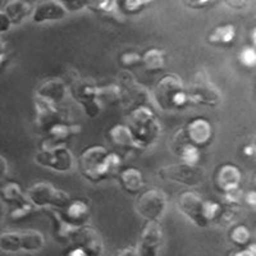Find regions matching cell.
Wrapping results in <instances>:
<instances>
[{
	"label": "cell",
	"mask_w": 256,
	"mask_h": 256,
	"mask_svg": "<svg viewBox=\"0 0 256 256\" xmlns=\"http://www.w3.org/2000/svg\"><path fill=\"white\" fill-rule=\"evenodd\" d=\"M120 159L104 146H90L80 156V170L91 182H99L120 168Z\"/></svg>",
	"instance_id": "1"
},
{
	"label": "cell",
	"mask_w": 256,
	"mask_h": 256,
	"mask_svg": "<svg viewBox=\"0 0 256 256\" xmlns=\"http://www.w3.org/2000/svg\"><path fill=\"white\" fill-rule=\"evenodd\" d=\"M177 208L180 214L198 227H206L212 220H216L220 212V204L205 201L196 192L186 191L177 196Z\"/></svg>",
	"instance_id": "2"
},
{
	"label": "cell",
	"mask_w": 256,
	"mask_h": 256,
	"mask_svg": "<svg viewBox=\"0 0 256 256\" xmlns=\"http://www.w3.org/2000/svg\"><path fill=\"white\" fill-rule=\"evenodd\" d=\"M127 127L140 148H146L154 144L162 132L154 112L145 105H140L132 110Z\"/></svg>",
	"instance_id": "3"
},
{
	"label": "cell",
	"mask_w": 256,
	"mask_h": 256,
	"mask_svg": "<svg viewBox=\"0 0 256 256\" xmlns=\"http://www.w3.org/2000/svg\"><path fill=\"white\" fill-rule=\"evenodd\" d=\"M154 100L164 110L180 109L188 102L186 88L178 74H166L154 88Z\"/></svg>",
	"instance_id": "4"
},
{
	"label": "cell",
	"mask_w": 256,
	"mask_h": 256,
	"mask_svg": "<svg viewBox=\"0 0 256 256\" xmlns=\"http://www.w3.org/2000/svg\"><path fill=\"white\" fill-rule=\"evenodd\" d=\"M45 237L36 230L24 232H4L0 234V250L4 252H36L44 248Z\"/></svg>",
	"instance_id": "5"
},
{
	"label": "cell",
	"mask_w": 256,
	"mask_h": 256,
	"mask_svg": "<svg viewBox=\"0 0 256 256\" xmlns=\"http://www.w3.org/2000/svg\"><path fill=\"white\" fill-rule=\"evenodd\" d=\"M159 177L162 180L184 184V186L198 187L204 184L206 173L196 164L178 163L162 166L159 169Z\"/></svg>",
	"instance_id": "6"
},
{
	"label": "cell",
	"mask_w": 256,
	"mask_h": 256,
	"mask_svg": "<svg viewBox=\"0 0 256 256\" xmlns=\"http://www.w3.org/2000/svg\"><path fill=\"white\" fill-rule=\"evenodd\" d=\"M27 200L35 208H60L66 206L70 201L67 192L56 188L48 182H38L27 191Z\"/></svg>",
	"instance_id": "7"
},
{
	"label": "cell",
	"mask_w": 256,
	"mask_h": 256,
	"mask_svg": "<svg viewBox=\"0 0 256 256\" xmlns=\"http://www.w3.org/2000/svg\"><path fill=\"white\" fill-rule=\"evenodd\" d=\"M35 162L41 166L52 168L58 172H67L73 166V154L63 145L42 142L41 150L36 154Z\"/></svg>",
	"instance_id": "8"
},
{
	"label": "cell",
	"mask_w": 256,
	"mask_h": 256,
	"mask_svg": "<svg viewBox=\"0 0 256 256\" xmlns=\"http://www.w3.org/2000/svg\"><path fill=\"white\" fill-rule=\"evenodd\" d=\"M188 102L206 106H216L222 100V94L216 84L204 73H198L186 88Z\"/></svg>",
	"instance_id": "9"
},
{
	"label": "cell",
	"mask_w": 256,
	"mask_h": 256,
	"mask_svg": "<svg viewBox=\"0 0 256 256\" xmlns=\"http://www.w3.org/2000/svg\"><path fill=\"white\" fill-rule=\"evenodd\" d=\"M168 205L166 195L160 188L148 190L137 198V212L148 222H159L163 218Z\"/></svg>",
	"instance_id": "10"
},
{
	"label": "cell",
	"mask_w": 256,
	"mask_h": 256,
	"mask_svg": "<svg viewBox=\"0 0 256 256\" xmlns=\"http://www.w3.org/2000/svg\"><path fill=\"white\" fill-rule=\"evenodd\" d=\"M163 241V230L159 222H148L137 246V256H158Z\"/></svg>",
	"instance_id": "11"
},
{
	"label": "cell",
	"mask_w": 256,
	"mask_h": 256,
	"mask_svg": "<svg viewBox=\"0 0 256 256\" xmlns=\"http://www.w3.org/2000/svg\"><path fill=\"white\" fill-rule=\"evenodd\" d=\"M177 134L184 141L200 148L201 146L206 145L212 138V124L204 118H195L187 123L186 127L182 128Z\"/></svg>",
	"instance_id": "12"
},
{
	"label": "cell",
	"mask_w": 256,
	"mask_h": 256,
	"mask_svg": "<svg viewBox=\"0 0 256 256\" xmlns=\"http://www.w3.org/2000/svg\"><path fill=\"white\" fill-rule=\"evenodd\" d=\"M73 96L84 108V112L88 116L94 118L102 110V102L99 99V88L88 84H74Z\"/></svg>",
	"instance_id": "13"
},
{
	"label": "cell",
	"mask_w": 256,
	"mask_h": 256,
	"mask_svg": "<svg viewBox=\"0 0 256 256\" xmlns=\"http://www.w3.org/2000/svg\"><path fill=\"white\" fill-rule=\"evenodd\" d=\"M72 238L76 242V246L81 248L88 256L102 255V248H104L102 238L100 233L94 227L82 226Z\"/></svg>",
	"instance_id": "14"
},
{
	"label": "cell",
	"mask_w": 256,
	"mask_h": 256,
	"mask_svg": "<svg viewBox=\"0 0 256 256\" xmlns=\"http://www.w3.org/2000/svg\"><path fill=\"white\" fill-rule=\"evenodd\" d=\"M66 16L67 8L59 0H38L32 10V18L35 22L62 20Z\"/></svg>",
	"instance_id": "15"
},
{
	"label": "cell",
	"mask_w": 256,
	"mask_h": 256,
	"mask_svg": "<svg viewBox=\"0 0 256 256\" xmlns=\"http://www.w3.org/2000/svg\"><path fill=\"white\" fill-rule=\"evenodd\" d=\"M56 210L63 220L77 228H81L90 216V209L88 204L81 200H70L66 206Z\"/></svg>",
	"instance_id": "16"
},
{
	"label": "cell",
	"mask_w": 256,
	"mask_h": 256,
	"mask_svg": "<svg viewBox=\"0 0 256 256\" xmlns=\"http://www.w3.org/2000/svg\"><path fill=\"white\" fill-rule=\"evenodd\" d=\"M240 182H241V172L238 166L233 164H224L218 169L216 174V187L224 194L238 190Z\"/></svg>",
	"instance_id": "17"
},
{
	"label": "cell",
	"mask_w": 256,
	"mask_h": 256,
	"mask_svg": "<svg viewBox=\"0 0 256 256\" xmlns=\"http://www.w3.org/2000/svg\"><path fill=\"white\" fill-rule=\"evenodd\" d=\"M66 94H67V88H66L64 82L62 80L52 78L42 82L38 86L36 96H38L41 99L48 100L52 104H56V102H62L64 99Z\"/></svg>",
	"instance_id": "18"
},
{
	"label": "cell",
	"mask_w": 256,
	"mask_h": 256,
	"mask_svg": "<svg viewBox=\"0 0 256 256\" xmlns=\"http://www.w3.org/2000/svg\"><path fill=\"white\" fill-rule=\"evenodd\" d=\"M173 148H174L176 154L180 156V159H182V163L198 164L200 159V148H196L195 145L187 142L182 137L176 134Z\"/></svg>",
	"instance_id": "19"
},
{
	"label": "cell",
	"mask_w": 256,
	"mask_h": 256,
	"mask_svg": "<svg viewBox=\"0 0 256 256\" xmlns=\"http://www.w3.org/2000/svg\"><path fill=\"white\" fill-rule=\"evenodd\" d=\"M78 132H80L78 126H70L60 120V122L52 124V127L48 130L46 134L48 136H49V138H48L45 142L56 145V144H59L60 141L67 140L68 137L73 136L74 134H78Z\"/></svg>",
	"instance_id": "20"
},
{
	"label": "cell",
	"mask_w": 256,
	"mask_h": 256,
	"mask_svg": "<svg viewBox=\"0 0 256 256\" xmlns=\"http://www.w3.org/2000/svg\"><path fill=\"white\" fill-rule=\"evenodd\" d=\"M31 12V6L24 0H9L4 8V13L10 24H20Z\"/></svg>",
	"instance_id": "21"
},
{
	"label": "cell",
	"mask_w": 256,
	"mask_h": 256,
	"mask_svg": "<svg viewBox=\"0 0 256 256\" xmlns=\"http://www.w3.org/2000/svg\"><path fill=\"white\" fill-rule=\"evenodd\" d=\"M112 138V142L114 145L120 146L124 148H140L136 141L134 140V136L131 134L127 126L124 124H116L109 132Z\"/></svg>",
	"instance_id": "22"
},
{
	"label": "cell",
	"mask_w": 256,
	"mask_h": 256,
	"mask_svg": "<svg viewBox=\"0 0 256 256\" xmlns=\"http://www.w3.org/2000/svg\"><path fill=\"white\" fill-rule=\"evenodd\" d=\"M236 36V28L233 24H224V26L216 27L208 38V42L212 45H223L230 46Z\"/></svg>",
	"instance_id": "23"
},
{
	"label": "cell",
	"mask_w": 256,
	"mask_h": 256,
	"mask_svg": "<svg viewBox=\"0 0 256 256\" xmlns=\"http://www.w3.org/2000/svg\"><path fill=\"white\" fill-rule=\"evenodd\" d=\"M120 184L126 191L134 192L140 191L144 187L142 173L137 168H127L120 173Z\"/></svg>",
	"instance_id": "24"
},
{
	"label": "cell",
	"mask_w": 256,
	"mask_h": 256,
	"mask_svg": "<svg viewBox=\"0 0 256 256\" xmlns=\"http://www.w3.org/2000/svg\"><path fill=\"white\" fill-rule=\"evenodd\" d=\"M144 67L150 72H159L166 66V52L162 49H148L141 56Z\"/></svg>",
	"instance_id": "25"
},
{
	"label": "cell",
	"mask_w": 256,
	"mask_h": 256,
	"mask_svg": "<svg viewBox=\"0 0 256 256\" xmlns=\"http://www.w3.org/2000/svg\"><path fill=\"white\" fill-rule=\"evenodd\" d=\"M2 196H3V198L6 201L12 202V204H17L18 206L28 202L26 195H24V192H22V190H20V184H14V182H10V184H6V186L2 188Z\"/></svg>",
	"instance_id": "26"
},
{
	"label": "cell",
	"mask_w": 256,
	"mask_h": 256,
	"mask_svg": "<svg viewBox=\"0 0 256 256\" xmlns=\"http://www.w3.org/2000/svg\"><path fill=\"white\" fill-rule=\"evenodd\" d=\"M230 238L236 244L246 246V244H248V241L251 238V233L246 226H236V227L230 230Z\"/></svg>",
	"instance_id": "27"
},
{
	"label": "cell",
	"mask_w": 256,
	"mask_h": 256,
	"mask_svg": "<svg viewBox=\"0 0 256 256\" xmlns=\"http://www.w3.org/2000/svg\"><path fill=\"white\" fill-rule=\"evenodd\" d=\"M240 62L242 66L248 68L255 67L256 63V52L254 46H246L240 52Z\"/></svg>",
	"instance_id": "28"
},
{
	"label": "cell",
	"mask_w": 256,
	"mask_h": 256,
	"mask_svg": "<svg viewBox=\"0 0 256 256\" xmlns=\"http://www.w3.org/2000/svg\"><path fill=\"white\" fill-rule=\"evenodd\" d=\"M114 3H116V0H86V4L90 8L95 9V10H100L102 13L108 12Z\"/></svg>",
	"instance_id": "29"
},
{
	"label": "cell",
	"mask_w": 256,
	"mask_h": 256,
	"mask_svg": "<svg viewBox=\"0 0 256 256\" xmlns=\"http://www.w3.org/2000/svg\"><path fill=\"white\" fill-rule=\"evenodd\" d=\"M120 63L126 67H132V66H136L141 62V56L140 54H137V52H127L124 54L120 56Z\"/></svg>",
	"instance_id": "30"
},
{
	"label": "cell",
	"mask_w": 256,
	"mask_h": 256,
	"mask_svg": "<svg viewBox=\"0 0 256 256\" xmlns=\"http://www.w3.org/2000/svg\"><path fill=\"white\" fill-rule=\"evenodd\" d=\"M152 0H124V9L127 12H138L141 8L152 3Z\"/></svg>",
	"instance_id": "31"
},
{
	"label": "cell",
	"mask_w": 256,
	"mask_h": 256,
	"mask_svg": "<svg viewBox=\"0 0 256 256\" xmlns=\"http://www.w3.org/2000/svg\"><path fill=\"white\" fill-rule=\"evenodd\" d=\"M36 208L34 206V205L31 204V202H26V204L24 205H20V206L17 208V209L14 210V212L10 214V216H12L13 219H20V218H24L26 216H28L30 212H32L34 210H35Z\"/></svg>",
	"instance_id": "32"
},
{
	"label": "cell",
	"mask_w": 256,
	"mask_h": 256,
	"mask_svg": "<svg viewBox=\"0 0 256 256\" xmlns=\"http://www.w3.org/2000/svg\"><path fill=\"white\" fill-rule=\"evenodd\" d=\"M212 2H214V0H182V3L190 8H202Z\"/></svg>",
	"instance_id": "33"
},
{
	"label": "cell",
	"mask_w": 256,
	"mask_h": 256,
	"mask_svg": "<svg viewBox=\"0 0 256 256\" xmlns=\"http://www.w3.org/2000/svg\"><path fill=\"white\" fill-rule=\"evenodd\" d=\"M232 256H256V246L255 244H246V248L238 251V252H234Z\"/></svg>",
	"instance_id": "34"
},
{
	"label": "cell",
	"mask_w": 256,
	"mask_h": 256,
	"mask_svg": "<svg viewBox=\"0 0 256 256\" xmlns=\"http://www.w3.org/2000/svg\"><path fill=\"white\" fill-rule=\"evenodd\" d=\"M10 20H8V17L6 16L4 12H0V34L8 31L10 28Z\"/></svg>",
	"instance_id": "35"
},
{
	"label": "cell",
	"mask_w": 256,
	"mask_h": 256,
	"mask_svg": "<svg viewBox=\"0 0 256 256\" xmlns=\"http://www.w3.org/2000/svg\"><path fill=\"white\" fill-rule=\"evenodd\" d=\"M226 3L228 4V6L234 9H241L244 8V6H248V3H250V0H226Z\"/></svg>",
	"instance_id": "36"
},
{
	"label": "cell",
	"mask_w": 256,
	"mask_h": 256,
	"mask_svg": "<svg viewBox=\"0 0 256 256\" xmlns=\"http://www.w3.org/2000/svg\"><path fill=\"white\" fill-rule=\"evenodd\" d=\"M116 256H137V248L134 246H127L116 251Z\"/></svg>",
	"instance_id": "37"
},
{
	"label": "cell",
	"mask_w": 256,
	"mask_h": 256,
	"mask_svg": "<svg viewBox=\"0 0 256 256\" xmlns=\"http://www.w3.org/2000/svg\"><path fill=\"white\" fill-rule=\"evenodd\" d=\"M244 201H246V204L254 209L256 206V192L255 191H248L246 192V195H244Z\"/></svg>",
	"instance_id": "38"
},
{
	"label": "cell",
	"mask_w": 256,
	"mask_h": 256,
	"mask_svg": "<svg viewBox=\"0 0 256 256\" xmlns=\"http://www.w3.org/2000/svg\"><path fill=\"white\" fill-rule=\"evenodd\" d=\"M8 172V163L2 155H0V180H3Z\"/></svg>",
	"instance_id": "39"
},
{
	"label": "cell",
	"mask_w": 256,
	"mask_h": 256,
	"mask_svg": "<svg viewBox=\"0 0 256 256\" xmlns=\"http://www.w3.org/2000/svg\"><path fill=\"white\" fill-rule=\"evenodd\" d=\"M4 52H6V44H4V41L0 38V67H2L4 64V62H6V54H4Z\"/></svg>",
	"instance_id": "40"
},
{
	"label": "cell",
	"mask_w": 256,
	"mask_h": 256,
	"mask_svg": "<svg viewBox=\"0 0 256 256\" xmlns=\"http://www.w3.org/2000/svg\"><path fill=\"white\" fill-rule=\"evenodd\" d=\"M67 256H88V255H86V252H84L81 248L76 246V248H73V250H70V252L67 254Z\"/></svg>",
	"instance_id": "41"
},
{
	"label": "cell",
	"mask_w": 256,
	"mask_h": 256,
	"mask_svg": "<svg viewBox=\"0 0 256 256\" xmlns=\"http://www.w3.org/2000/svg\"><path fill=\"white\" fill-rule=\"evenodd\" d=\"M244 154L252 158L255 155V145H248L244 148Z\"/></svg>",
	"instance_id": "42"
},
{
	"label": "cell",
	"mask_w": 256,
	"mask_h": 256,
	"mask_svg": "<svg viewBox=\"0 0 256 256\" xmlns=\"http://www.w3.org/2000/svg\"><path fill=\"white\" fill-rule=\"evenodd\" d=\"M0 210H2V209H0Z\"/></svg>",
	"instance_id": "43"
}]
</instances>
